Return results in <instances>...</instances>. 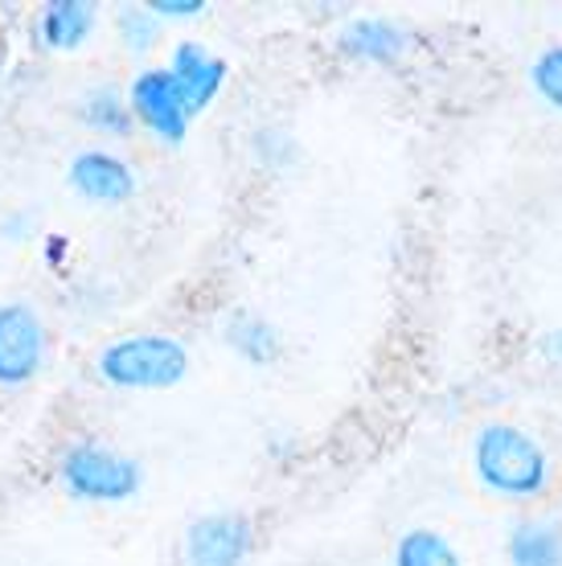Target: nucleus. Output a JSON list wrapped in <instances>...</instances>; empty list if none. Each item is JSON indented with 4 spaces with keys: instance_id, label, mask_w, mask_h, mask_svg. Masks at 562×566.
<instances>
[{
    "instance_id": "6",
    "label": "nucleus",
    "mask_w": 562,
    "mask_h": 566,
    "mask_svg": "<svg viewBox=\"0 0 562 566\" xmlns=\"http://www.w3.org/2000/svg\"><path fill=\"white\" fill-rule=\"evenodd\" d=\"M254 551V525L239 510L201 513L185 525L181 563L185 566H247Z\"/></svg>"
},
{
    "instance_id": "9",
    "label": "nucleus",
    "mask_w": 562,
    "mask_h": 566,
    "mask_svg": "<svg viewBox=\"0 0 562 566\" xmlns=\"http://www.w3.org/2000/svg\"><path fill=\"white\" fill-rule=\"evenodd\" d=\"M165 71L173 74V83H177V91L185 95V103H189V112H194V119H197V115L206 112V107L222 95L230 66H226V57L214 54L206 42L185 38V42H177L169 50Z\"/></svg>"
},
{
    "instance_id": "17",
    "label": "nucleus",
    "mask_w": 562,
    "mask_h": 566,
    "mask_svg": "<svg viewBox=\"0 0 562 566\" xmlns=\"http://www.w3.org/2000/svg\"><path fill=\"white\" fill-rule=\"evenodd\" d=\"M254 160H259L263 169H271V172L288 169V165L295 160V140L280 128L254 132Z\"/></svg>"
},
{
    "instance_id": "19",
    "label": "nucleus",
    "mask_w": 562,
    "mask_h": 566,
    "mask_svg": "<svg viewBox=\"0 0 562 566\" xmlns=\"http://www.w3.org/2000/svg\"><path fill=\"white\" fill-rule=\"evenodd\" d=\"M538 354H542V361L562 369V328H547V333L538 337Z\"/></svg>"
},
{
    "instance_id": "10",
    "label": "nucleus",
    "mask_w": 562,
    "mask_h": 566,
    "mask_svg": "<svg viewBox=\"0 0 562 566\" xmlns=\"http://www.w3.org/2000/svg\"><path fill=\"white\" fill-rule=\"evenodd\" d=\"M38 42L54 54H74L83 50L98 29V4L91 0H45L38 9Z\"/></svg>"
},
{
    "instance_id": "13",
    "label": "nucleus",
    "mask_w": 562,
    "mask_h": 566,
    "mask_svg": "<svg viewBox=\"0 0 562 566\" xmlns=\"http://www.w3.org/2000/svg\"><path fill=\"white\" fill-rule=\"evenodd\" d=\"M222 337H226V345H230V354L242 357L247 366L268 369V366H275L283 354L280 328L271 325L268 316H259V312H251V308L235 312V316L226 321Z\"/></svg>"
},
{
    "instance_id": "16",
    "label": "nucleus",
    "mask_w": 562,
    "mask_h": 566,
    "mask_svg": "<svg viewBox=\"0 0 562 566\" xmlns=\"http://www.w3.org/2000/svg\"><path fill=\"white\" fill-rule=\"evenodd\" d=\"M530 86H534V95L547 103L550 112L562 115V45H547L530 62Z\"/></svg>"
},
{
    "instance_id": "12",
    "label": "nucleus",
    "mask_w": 562,
    "mask_h": 566,
    "mask_svg": "<svg viewBox=\"0 0 562 566\" xmlns=\"http://www.w3.org/2000/svg\"><path fill=\"white\" fill-rule=\"evenodd\" d=\"M509 566H562V522L554 517H518L506 534Z\"/></svg>"
},
{
    "instance_id": "20",
    "label": "nucleus",
    "mask_w": 562,
    "mask_h": 566,
    "mask_svg": "<svg viewBox=\"0 0 562 566\" xmlns=\"http://www.w3.org/2000/svg\"><path fill=\"white\" fill-rule=\"evenodd\" d=\"M0 234H4V239H13V242H25L29 239V218L25 213H9V218L0 222Z\"/></svg>"
},
{
    "instance_id": "5",
    "label": "nucleus",
    "mask_w": 562,
    "mask_h": 566,
    "mask_svg": "<svg viewBox=\"0 0 562 566\" xmlns=\"http://www.w3.org/2000/svg\"><path fill=\"white\" fill-rule=\"evenodd\" d=\"M45 321L42 312L25 300H4L0 304V386L17 390L29 386L45 366Z\"/></svg>"
},
{
    "instance_id": "11",
    "label": "nucleus",
    "mask_w": 562,
    "mask_h": 566,
    "mask_svg": "<svg viewBox=\"0 0 562 566\" xmlns=\"http://www.w3.org/2000/svg\"><path fill=\"white\" fill-rule=\"evenodd\" d=\"M74 115L86 132H95L103 140H127L136 132V119H132V107H127V95L112 83H95L86 86L79 103H74Z\"/></svg>"
},
{
    "instance_id": "8",
    "label": "nucleus",
    "mask_w": 562,
    "mask_h": 566,
    "mask_svg": "<svg viewBox=\"0 0 562 566\" xmlns=\"http://www.w3.org/2000/svg\"><path fill=\"white\" fill-rule=\"evenodd\" d=\"M415 33L398 17H353L337 29V54L357 66H398L410 54Z\"/></svg>"
},
{
    "instance_id": "7",
    "label": "nucleus",
    "mask_w": 562,
    "mask_h": 566,
    "mask_svg": "<svg viewBox=\"0 0 562 566\" xmlns=\"http://www.w3.org/2000/svg\"><path fill=\"white\" fill-rule=\"evenodd\" d=\"M66 185L86 206H127L140 193V172L112 148H83L66 165Z\"/></svg>"
},
{
    "instance_id": "14",
    "label": "nucleus",
    "mask_w": 562,
    "mask_h": 566,
    "mask_svg": "<svg viewBox=\"0 0 562 566\" xmlns=\"http://www.w3.org/2000/svg\"><path fill=\"white\" fill-rule=\"evenodd\" d=\"M391 566H465V554L456 551L448 534H439L431 525H415L394 542Z\"/></svg>"
},
{
    "instance_id": "15",
    "label": "nucleus",
    "mask_w": 562,
    "mask_h": 566,
    "mask_svg": "<svg viewBox=\"0 0 562 566\" xmlns=\"http://www.w3.org/2000/svg\"><path fill=\"white\" fill-rule=\"evenodd\" d=\"M160 29L165 25L156 21L148 4H119V13H115V33L127 54H153L160 45Z\"/></svg>"
},
{
    "instance_id": "2",
    "label": "nucleus",
    "mask_w": 562,
    "mask_h": 566,
    "mask_svg": "<svg viewBox=\"0 0 562 566\" xmlns=\"http://www.w3.org/2000/svg\"><path fill=\"white\" fill-rule=\"evenodd\" d=\"M95 378L112 390H173L189 378V349L173 333H124L98 349Z\"/></svg>"
},
{
    "instance_id": "1",
    "label": "nucleus",
    "mask_w": 562,
    "mask_h": 566,
    "mask_svg": "<svg viewBox=\"0 0 562 566\" xmlns=\"http://www.w3.org/2000/svg\"><path fill=\"white\" fill-rule=\"evenodd\" d=\"M472 472L485 493L501 501H538L550 489V452L534 431L518 423H485L472 436Z\"/></svg>"
},
{
    "instance_id": "18",
    "label": "nucleus",
    "mask_w": 562,
    "mask_h": 566,
    "mask_svg": "<svg viewBox=\"0 0 562 566\" xmlns=\"http://www.w3.org/2000/svg\"><path fill=\"white\" fill-rule=\"evenodd\" d=\"M148 9L160 25H169V21H197L210 4L206 0H148Z\"/></svg>"
},
{
    "instance_id": "3",
    "label": "nucleus",
    "mask_w": 562,
    "mask_h": 566,
    "mask_svg": "<svg viewBox=\"0 0 562 566\" xmlns=\"http://www.w3.org/2000/svg\"><path fill=\"white\" fill-rule=\"evenodd\" d=\"M58 484L79 505H124L144 489V464L103 439H74L58 455Z\"/></svg>"
},
{
    "instance_id": "4",
    "label": "nucleus",
    "mask_w": 562,
    "mask_h": 566,
    "mask_svg": "<svg viewBox=\"0 0 562 566\" xmlns=\"http://www.w3.org/2000/svg\"><path fill=\"white\" fill-rule=\"evenodd\" d=\"M124 95L136 128H144L156 144H165V148L185 144L189 124H194V112H189V103H185V95L177 91V83H173V74L165 66H144V71H136Z\"/></svg>"
}]
</instances>
